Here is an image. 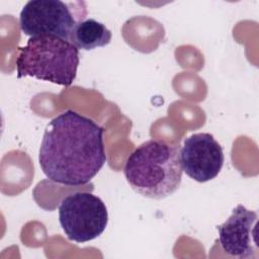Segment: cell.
I'll return each mask as SVG.
<instances>
[{"instance_id": "7a4b0ae2", "label": "cell", "mask_w": 259, "mask_h": 259, "mask_svg": "<svg viewBox=\"0 0 259 259\" xmlns=\"http://www.w3.org/2000/svg\"><path fill=\"white\" fill-rule=\"evenodd\" d=\"M182 173L180 147L154 139L144 142L130 154L123 169L130 186L153 199L172 195L181 184Z\"/></svg>"}, {"instance_id": "ba28073f", "label": "cell", "mask_w": 259, "mask_h": 259, "mask_svg": "<svg viewBox=\"0 0 259 259\" xmlns=\"http://www.w3.org/2000/svg\"><path fill=\"white\" fill-rule=\"evenodd\" d=\"M111 31L102 22L93 18L84 19L74 27L70 42L78 50L91 51L107 46L111 40Z\"/></svg>"}, {"instance_id": "277c9868", "label": "cell", "mask_w": 259, "mask_h": 259, "mask_svg": "<svg viewBox=\"0 0 259 259\" xmlns=\"http://www.w3.org/2000/svg\"><path fill=\"white\" fill-rule=\"evenodd\" d=\"M76 3L61 0L28 1L19 14L20 29L30 37L51 35L70 41L74 27L87 14L84 2L74 8Z\"/></svg>"}, {"instance_id": "8992f818", "label": "cell", "mask_w": 259, "mask_h": 259, "mask_svg": "<svg viewBox=\"0 0 259 259\" xmlns=\"http://www.w3.org/2000/svg\"><path fill=\"white\" fill-rule=\"evenodd\" d=\"M258 214L238 204L227 221L218 226L219 242L223 250L236 258H258L257 242Z\"/></svg>"}, {"instance_id": "3957f363", "label": "cell", "mask_w": 259, "mask_h": 259, "mask_svg": "<svg viewBox=\"0 0 259 259\" xmlns=\"http://www.w3.org/2000/svg\"><path fill=\"white\" fill-rule=\"evenodd\" d=\"M78 66L79 50L57 36L29 37L25 47L18 48L17 78L29 76L67 87L75 80Z\"/></svg>"}, {"instance_id": "52a82bcc", "label": "cell", "mask_w": 259, "mask_h": 259, "mask_svg": "<svg viewBox=\"0 0 259 259\" xmlns=\"http://www.w3.org/2000/svg\"><path fill=\"white\" fill-rule=\"evenodd\" d=\"M225 161L222 146L208 133H197L184 140L181 149L183 171L191 179L203 183L215 178Z\"/></svg>"}, {"instance_id": "5b68a950", "label": "cell", "mask_w": 259, "mask_h": 259, "mask_svg": "<svg viewBox=\"0 0 259 259\" xmlns=\"http://www.w3.org/2000/svg\"><path fill=\"white\" fill-rule=\"evenodd\" d=\"M59 222L70 241L86 243L104 232L108 212L100 197L79 191L63 198L59 205Z\"/></svg>"}, {"instance_id": "6da1fadb", "label": "cell", "mask_w": 259, "mask_h": 259, "mask_svg": "<svg viewBox=\"0 0 259 259\" xmlns=\"http://www.w3.org/2000/svg\"><path fill=\"white\" fill-rule=\"evenodd\" d=\"M38 162L44 174L56 183H88L106 162L103 128L74 110L60 113L45 130Z\"/></svg>"}]
</instances>
